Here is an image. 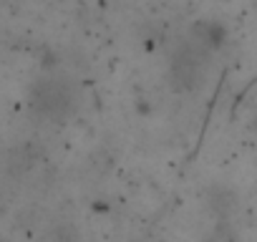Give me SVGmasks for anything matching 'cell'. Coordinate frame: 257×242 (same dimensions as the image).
I'll return each instance as SVG.
<instances>
[{
  "instance_id": "1",
  "label": "cell",
  "mask_w": 257,
  "mask_h": 242,
  "mask_svg": "<svg viewBox=\"0 0 257 242\" xmlns=\"http://www.w3.org/2000/svg\"><path fill=\"white\" fill-rule=\"evenodd\" d=\"M28 103L38 118L48 124H63L78 108V88L66 76H43L31 86Z\"/></svg>"
},
{
  "instance_id": "2",
  "label": "cell",
  "mask_w": 257,
  "mask_h": 242,
  "mask_svg": "<svg viewBox=\"0 0 257 242\" xmlns=\"http://www.w3.org/2000/svg\"><path fill=\"white\" fill-rule=\"evenodd\" d=\"M207 66H209V48L192 36L169 58V71H167L169 86L177 93H192L202 88L207 81Z\"/></svg>"
},
{
  "instance_id": "3",
  "label": "cell",
  "mask_w": 257,
  "mask_h": 242,
  "mask_svg": "<svg viewBox=\"0 0 257 242\" xmlns=\"http://www.w3.org/2000/svg\"><path fill=\"white\" fill-rule=\"evenodd\" d=\"M204 204L217 219H229L237 209V194L227 187H209L204 192Z\"/></svg>"
},
{
  "instance_id": "4",
  "label": "cell",
  "mask_w": 257,
  "mask_h": 242,
  "mask_svg": "<svg viewBox=\"0 0 257 242\" xmlns=\"http://www.w3.org/2000/svg\"><path fill=\"white\" fill-rule=\"evenodd\" d=\"M204 242H237V232L229 227L227 219H217V224L207 232Z\"/></svg>"
}]
</instances>
